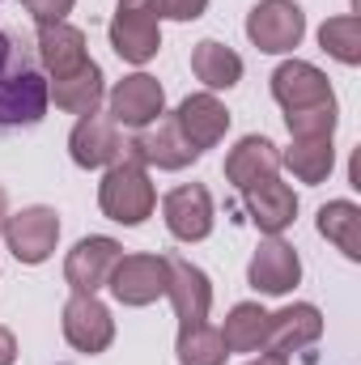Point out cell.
<instances>
[{"label": "cell", "instance_id": "8992f818", "mask_svg": "<svg viewBox=\"0 0 361 365\" xmlns=\"http://www.w3.org/2000/svg\"><path fill=\"white\" fill-rule=\"evenodd\" d=\"M106 106H111L106 115H111L119 128L141 132V128H149V123H158V119L166 115V90H162L158 77L132 73V77L115 81V90L106 93Z\"/></svg>", "mask_w": 361, "mask_h": 365}, {"label": "cell", "instance_id": "d6a6232c", "mask_svg": "<svg viewBox=\"0 0 361 365\" xmlns=\"http://www.w3.org/2000/svg\"><path fill=\"white\" fill-rule=\"evenodd\" d=\"M4 217H9V195H4V187H0V230H4Z\"/></svg>", "mask_w": 361, "mask_h": 365}, {"label": "cell", "instance_id": "4fadbf2b", "mask_svg": "<svg viewBox=\"0 0 361 365\" xmlns=\"http://www.w3.org/2000/svg\"><path fill=\"white\" fill-rule=\"evenodd\" d=\"M298 280H302V259H298V251L276 234V238H264L260 247H255V255H251V264H247V284L255 289V293H264V297H285L289 289H298Z\"/></svg>", "mask_w": 361, "mask_h": 365}, {"label": "cell", "instance_id": "4dcf8cb0", "mask_svg": "<svg viewBox=\"0 0 361 365\" xmlns=\"http://www.w3.org/2000/svg\"><path fill=\"white\" fill-rule=\"evenodd\" d=\"M17 361V336L9 327H0V365H13Z\"/></svg>", "mask_w": 361, "mask_h": 365}, {"label": "cell", "instance_id": "4316f807", "mask_svg": "<svg viewBox=\"0 0 361 365\" xmlns=\"http://www.w3.org/2000/svg\"><path fill=\"white\" fill-rule=\"evenodd\" d=\"M319 47H323L332 60H340V64L357 68V64H361V21H357V13L327 17V21L319 26Z\"/></svg>", "mask_w": 361, "mask_h": 365}, {"label": "cell", "instance_id": "5bb4252c", "mask_svg": "<svg viewBox=\"0 0 361 365\" xmlns=\"http://www.w3.org/2000/svg\"><path fill=\"white\" fill-rule=\"evenodd\" d=\"M119 255H123V247H119L115 238H106V234L81 238V242L68 251V259H64V280H68V289H73V293H98V289H106V280L115 272Z\"/></svg>", "mask_w": 361, "mask_h": 365}, {"label": "cell", "instance_id": "83f0119b", "mask_svg": "<svg viewBox=\"0 0 361 365\" xmlns=\"http://www.w3.org/2000/svg\"><path fill=\"white\" fill-rule=\"evenodd\" d=\"M340 123V110L336 106H323V110H298V115H285V128L293 140H323L332 136Z\"/></svg>", "mask_w": 361, "mask_h": 365}, {"label": "cell", "instance_id": "cb8c5ba5", "mask_svg": "<svg viewBox=\"0 0 361 365\" xmlns=\"http://www.w3.org/2000/svg\"><path fill=\"white\" fill-rule=\"evenodd\" d=\"M319 234L327 242H336V251L345 259H361V208L353 200H327L319 208Z\"/></svg>", "mask_w": 361, "mask_h": 365}, {"label": "cell", "instance_id": "ba28073f", "mask_svg": "<svg viewBox=\"0 0 361 365\" xmlns=\"http://www.w3.org/2000/svg\"><path fill=\"white\" fill-rule=\"evenodd\" d=\"M68 153H73V162L81 170H106V166L128 158V140H123V132H119V123L111 115L93 110V115L77 119V128L68 136Z\"/></svg>", "mask_w": 361, "mask_h": 365}, {"label": "cell", "instance_id": "7402d4cb", "mask_svg": "<svg viewBox=\"0 0 361 365\" xmlns=\"http://www.w3.org/2000/svg\"><path fill=\"white\" fill-rule=\"evenodd\" d=\"M191 73L195 81H204V90L217 93V90H234L243 81V56L217 38H204L191 47Z\"/></svg>", "mask_w": 361, "mask_h": 365}, {"label": "cell", "instance_id": "603a6c76", "mask_svg": "<svg viewBox=\"0 0 361 365\" xmlns=\"http://www.w3.org/2000/svg\"><path fill=\"white\" fill-rule=\"evenodd\" d=\"M225 340V353H264L268 336V310L260 302H238L225 314V327H217Z\"/></svg>", "mask_w": 361, "mask_h": 365}, {"label": "cell", "instance_id": "7a4b0ae2", "mask_svg": "<svg viewBox=\"0 0 361 365\" xmlns=\"http://www.w3.org/2000/svg\"><path fill=\"white\" fill-rule=\"evenodd\" d=\"M98 208L115 225H128V230L145 225L158 208V187L149 179V166H141L136 158H123V162L106 166V175L98 182Z\"/></svg>", "mask_w": 361, "mask_h": 365}, {"label": "cell", "instance_id": "f546056e", "mask_svg": "<svg viewBox=\"0 0 361 365\" xmlns=\"http://www.w3.org/2000/svg\"><path fill=\"white\" fill-rule=\"evenodd\" d=\"M39 26H51V21H68V13H73V4L77 0H17Z\"/></svg>", "mask_w": 361, "mask_h": 365}, {"label": "cell", "instance_id": "44dd1931", "mask_svg": "<svg viewBox=\"0 0 361 365\" xmlns=\"http://www.w3.org/2000/svg\"><path fill=\"white\" fill-rule=\"evenodd\" d=\"M47 98L68 115H93L102 106V98H106V77H102L98 60H86L77 73L47 81Z\"/></svg>", "mask_w": 361, "mask_h": 365}, {"label": "cell", "instance_id": "5b68a950", "mask_svg": "<svg viewBox=\"0 0 361 365\" xmlns=\"http://www.w3.org/2000/svg\"><path fill=\"white\" fill-rule=\"evenodd\" d=\"M272 81V98L285 115H298V110H323V106H336V90L327 81L323 68L306 64V60H285L276 64Z\"/></svg>", "mask_w": 361, "mask_h": 365}, {"label": "cell", "instance_id": "9a60e30c", "mask_svg": "<svg viewBox=\"0 0 361 365\" xmlns=\"http://www.w3.org/2000/svg\"><path fill=\"white\" fill-rule=\"evenodd\" d=\"M106 38H111V47H115L119 60H128V64H149V60L162 51V21L149 17V13H141V9L119 4L115 17H111V26H106Z\"/></svg>", "mask_w": 361, "mask_h": 365}, {"label": "cell", "instance_id": "1f68e13d", "mask_svg": "<svg viewBox=\"0 0 361 365\" xmlns=\"http://www.w3.org/2000/svg\"><path fill=\"white\" fill-rule=\"evenodd\" d=\"M247 365H289V357H280V353H260V357H251Z\"/></svg>", "mask_w": 361, "mask_h": 365}, {"label": "cell", "instance_id": "7c38bea8", "mask_svg": "<svg viewBox=\"0 0 361 365\" xmlns=\"http://www.w3.org/2000/svg\"><path fill=\"white\" fill-rule=\"evenodd\" d=\"M166 297L175 306L179 327L204 323L213 310V280L204 276V268H195L183 255H166Z\"/></svg>", "mask_w": 361, "mask_h": 365}, {"label": "cell", "instance_id": "9c48e42d", "mask_svg": "<svg viewBox=\"0 0 361 365\" xmlns=\"http://www.w3.org/2000/svg\"><path fill=\"white\" fill-rule=\"evenodd\" d=\"M106 284L119 306H132V310L153 306L158 297H166V255H145V251L119 255Z\"/></svg>", "mask_w": 361, "mask_h": 365}, {"label": "cell", "instance_id": "ac0fdd59", "mask_svg": "<svg viewBox=\"0 0 361 365\" xmlns=\"http://www.w3.org/2000/svg\"><path fill=\"white\" fill-rule=\"evenodd\" d=\"M319 336H323V314H319V306H310V302H293V306H285V310L268 314L264 353H280V357H289V353L310 349Z\"/></svg>", "mask_w": 361, "mask_h": 365}, {"label": "cell", "instance_id": "d4e9b609", "mask_svg": "<svg viewBox=\"0 0 361 365\" xmlns=\"http://www.w3.org/2000/svg\"><path fill=\"white\" fill-rule=\"evenodd\" d=\"M280 166H289L298 182H310V187L327 182V175L336 170V145H332V136H323V140H289V149L280 153Z\"/></svg>", "mask_w": 361, "mask_h": 365}, {"label": "cell", "instance_id": "277c9868", "mask_svg": "<svg viewBox=\"0 0 361 365\" xmlns=\"http://www.w3.org/2000/svg\"><path fill=\"white\" fill-rule=\"evenodd\" d=\"M247 38L264 56H285L306 38V13L293 0H260L247 13Z\"/></svg>", "mask_w": 361, "mask_h": 365}, {"label": "cell", "instance_id": "2e32d148", "mask_svg": "<svg viewBox=\"0 0 361 365\" xmlns=\"http://www.w3.org/2000/svg\"><path fill=\"white\" fill-rule=\"evenodd\" d=\"M175 123H179L183 140L195 149V153H204V149H213V145H221L225 140V132H230V110H225V102L217 98V93H187L179 102V110H175Z\"/></svg>", "mask_w": 361, "mask_h": 365}, {"label": "cell", "instance_id": "8fae6325", "mask_svg": "<svg viewBox=\"0 0 361 365\" xmlns=\"http://www.w3.org/2000/svg\"><path fill=\"white\" fill-rule=\"evenodd\" d=\"M162 217H166V230L179 242H204L213 234V221H217L208 187L204 182H179L175 191H166Z\"/></svg>", "mask_w": 361, "mask_h": 365}, {"label": "cell", "instance_id": "f1b7e54d", "mask_svg": "<svg viewBox=\"0 0 361 365\" xmlns=\"http://www.w3.org/2000/svg\"><path fill=\"white\" fill-rule=\"evenodd\" d=\"M119 4H128V9H141V13H149V17H166V21H195V17H204L208 13V0H119Z\"/></svg>", "mask_w": 361, "mask_h": 365}, {"label": "cell", "instance_id": "d6986e66", "mask_svg": "<svg viewBox=\"0 0 361 365\" xmlns=\"http://www.w3.org/2000/svg\"><path fill=\"white\" fill-rule=\"evenodd\" d=\"M280 175V149L268 136H243L230 153H225V179L238 191H251L260 182H268Z\"/></svg>", "mask_w": 361, "mask_h": 365}, {"label": "cell", "instance_id": "52a82bcc", "mask_svg": "<svg viewBox=\"0 0 361 365\" xmlns=\"http://www.w3.org/2000/svg\"><path fill=\"white\" fill-rule=\"evenodd\" d=\"M60 327H64V340L86 357H98V353H106L115 344V319L98 302V293H73L64 302Z\"/></svg>", "mask_w": 361, "mask_h": 365}, {"label": "cell", "instance_id": "ffe728a7", "mask_svg": "<svg viewBox=\"0 0 361 365\" xmlns=\"http://www.w3.org/2000/svg\"><path fill=\"white\" fill-rule=\"evenodd\" d=\"M247 195V217H251V225L260 230V234H285L293 221H298V195H293V187L280 179H268L260 182V187H251V191H243Z\"/></svg>", "mask_w": 361, "mask_h": 365}, {"label": "cell", "instance_id": "484cf974", "mask_svg": "<svg viewBox=\"0 0 361 365\" xmlns=\"http://www.w3.org/2000/svg\"><path fill=\"white\" fill-rule=\"evenodd\" d=\"M175 357L179 365H225V340L221 331L204 319V323H191V327H179V344H175Z\"/></svg>", "mask_w": 361, "mask_h": 365}, {"label": "cell", "instance_id": "6da1fadb", "mask_svg": "<svg viewBox=\"0 0 361 365\" xmlns=\"http://www.w3.org/2000/svg\"><path fill=\"white\" fill-rule=\"evenodd\" d=\"M47 106V73L39 68L34 47L0 26V136L43 123Z\"/></svg>", "mask_w": 361, "mask_h": 365}, {"label": "cell", "instance_id": "30bf717a", "mask_svg": "<svg viewBox=\"0 0 361 365\" xmlns=\"http://www.w3.org/2000/svg\"><path fill=\"white\" fill-rule=\"evenodd\" d=\"M128 158H136L141 166H153V170H187L191 162H200V153L183 140L175 115H162L158 123L141 128L128 140Z\"/></svg>", "mask_w": 361, "mask_h": 365}, {"label": "cell", "instance_id": "3957f363", "mask_svg": "<svg viewBox=\"0 0 361 365\" xmlns=\"http://www.w3.org/2000/svg\"><path fill=\"white\" fill-rule=\"evenodd\" d=\"M0 234H4V247L13 251L17 264L39 268V264L51 259V251L60 242V212L47 208V204H30L21 212H9Z\"/></svg>", "mask_w": 361, "mask_h": 365}, {"label": "cell", "instance_id": "e0dca14e", "mask_svg": "<svg viewBox=\"0 0 361 365\" xmlns=\"http://www.w3.org/2000/svg\"><path fill=\"white\" fill-rule=\"evenodd\" d=\"M34 56H39V68L47 73V81L68 77V73H77V68L90 60V51H86V30L68 26V21L39 26V34H34Z\"/></svg>", "mask_w": 361, "mask_h": 365}]
</instances>
